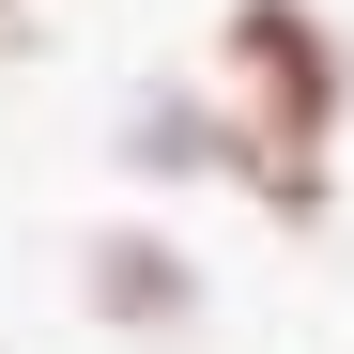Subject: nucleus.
Masks as SVG:
<instances>
[{
	"label": "nucleus",
	"mask_w": 354,
	"mask_h": 354,
	"mask_svg": "<svg viewBox=\"0 0 354 354\" xmlns=\"http://www.w3.org/2000/svg\"><path fill=\"white\" fill-rule=\"evenodd\" d=\"M216 108H231V139H247L231 185L277 201V216H324V154L354 124L339 16H324V0H231V16H216Z\"/></svg>",
	"instance_id": "1"
},
{
	"label": "nucleus",
	"mask_w": 354,
	"mask_h": 354,
	"mask_svg": "<svg viewBox=\"0 0 354 354\" xmlns=\"http://www.w3.org/2000/svg\"><path fill=\"white\" fill-rule=\"evenodd\" d=\"M77 308L108 339H185L201 324V262L169 247L154 216H93V247H77Z\"/></svg>",
	"instance_id": "2"
},
{
	"label": "nucleus",
	"mask_w": 354,
	"mask_h": 354,
	"mask_svg": "<svg viewBox=\"0 0 354 354\" xmlns=\"http://www.w3.org/2000/svg\"><path fill=\"white\" fill-rule=\"evenodd\" d=\"M46 46V0H0V62H31Z\"/></svg>",
	"instance_id": "4"
},
{
	"label": "nucleus",
	"mask_w": 354,
	"mask_h": 354,
	"mask_svg": "<svg viewBox=\"0 0 354 354\" xmlns=\"http://www.w3.org/2000/svg\"><path fill=\"white\" fill-rule=\"evenodd\" d=\"M124 169H247V139H231L216 93H169V77H154V93L124 108Z\"/></svg>",
	"instance_id": "3"
}]
</instances>
